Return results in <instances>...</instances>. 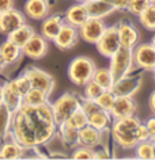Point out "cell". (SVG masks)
I'll use <instances>...</instances> for the list:
<instances>
[{
  "label": "cell",
  "instance_id": "6da1fadb",
  "mask_svg": "<svg viewBox=\"0 0 155 160\" xmlns=\"http://www.w3.org/2000/svg\"><path fill=\"white\" fill-rule=\"evenodd\" d=\"M57 128L49 102L41 106L22 105L13 113L10 136L25 149H35L56 137Z\"/></svg>",
  "mask_w": 155,
  "mask_h": 160
},
{
  "label": "cell",
  "instance_id": "7a4b0ae2",
  "mask_svg": "<svg viewBox=\"0 0 155 160\" xmlns=\"http://www.w3.org/2000/svg\"><path fill=\"white\" fill-rule=\"evenodd\" d=\"M140 119L136 115L113 119L110 132H112V137L114 142L121 149H135V147L140 141L139 140V126H140Z\"/></svg>",
  "mask_w": 155,
  "mask_h": 160
},
{
  "label": "cell",
  "instance_id": "3957f363",
  "mask_svg": "<svg viewBox=\"0 0 155 160\" xmlns=\"http://www.w3.org/2000/svg\"><path fill=\"white\" fill-rule=\"evenodd\" d=\"M97 69L94 61L86 56H79L75 57L68 65V78L70 80L78 87H83L85 84L93 80L94 72Z\"/></svg>",
  "mask_w": 155,
  "mask_h": 160
},
{
  "label": "cell",
  "instance_id": "277c9868",
  "mask_svg": "<svg viewBox=\"0 0 155 160\" xmlns=\"http://www.w3.org/2000/svg\"><path fill=\"white\" fill-rule=\"evenodd\" d=\"M80 103H82V99L74 92H64L53 103H50L54 121L57 122V125L65 122L67 118L76 109L80 107Z\"/></svg>",
  "mask_w": 155,
  "mask_h": 160
},
{
  "label": "cell",
  "instance_id": "5b68a950",
  "mask_svg": "<svg viewBox=\"0 0 155 160\" xmlns=\"http://www.w3.org/2000/svg\"><path fill=\"white\" fill-rule=\"evenodd\" d=\"M135 62H133V49L120 46L116 53L110 57V65L109 69L112 72L114 80L121 78L124 75H128L133 71Z\"/></svg>",
  "mask_w": 155,
  "mask_h": 160
},
{
  "label": "cell",
  "instance_id": "8992f818",
  "mask_svg": "<svg viewBox=\"0 0 155 160\" xmlns=\"http://www.w3.org/2000/svg\"><path fill=\"white\" fill-rule=\"evenodd\" d=\"M142 87V73H128L114 80L112 91L116 97H133Z\"/></svg>",
  "mask_w": 155,
  "mask_h": 160
},
{
  "label": "cell",
  "instance_id": "52a82bcc",
  "mask_svg": "<svg viewBox=\"0 0 155 160\" xmlns=\"http://www.w3.org/2000/svg\"><path fill=\"white\" fill-rule=\"evenodd\" d=\"M135 67L143 71L155 69V46L152 43H137L133 48Z\"/></svg>",
  "mask_w": 155,
  "mask_h": 160
},
{
  "label": "cell",
  "instance_id": "ba28073f",
  "mask_svg": "<svg viewBox=\"0 0 155 160\" xmlns=\"http://www.w3.org/2000/svg\"><path fill=\"white\" fill-rule=\"evenodd\" d=\"M97 45L98 52L103 57L110 58L116 52L120 49V39H118V31H117V25L106 27V30L103 31L101 38L98 39Z\"/></svg>",
  "mask_w": 155,
  "mask_h": 160
},
{
  "label": "cell",
  "instance_id": "9c48e42d",
  "mask_svg": "<svg viewBox=\"0 0 155 160\" xmlns=\"http://www.w3.org/2000/svg\"><path fill=\"white\" fill-rule=\"evenodd\" d=\"M106 23L103 19L98 18H89L83 25L79 27V38L87 43H97L101 38L103 31L106 30Z\"/></svg>",
  "mask_w": 155,
  "mask_h": 160
},
{
  "label": "cell",
  "instance_id": "30bf717a",
  "mask_svg": "<svg viewBox=\"0 0 155 160\" xmlns=\"http://www.w3.org/2000/svg\"><path fill=\"white\" fill-rule=\"evenodd\" d=\"M23 73L29 78L30 83H31V87L45 91V92L50 97V94L53 92V88H54L53 76L49 75L45 71L39 69V68H37V67H29Z\"/></svg>",
  "mask_w": 155,
  "mask_h": 160
},
{
  "label": "cell",
  "instance_id": "8fae6325",
  "mask_svg": "<svg viewBox=\"0 0 155 160\" xmlns=\"http://www.w3.org/2000/svg\"><path fill=\"white\" fill-rule=\"evenodd\" d=\"M78 39H79V30L76 27L68 25V23H64L60 31H59V34L54 37L53 42L56 48H59L60 50H70L76 46Z\"/></svg>",
  "mask_w": 155,
  "mask_h": 160
},
{
  "label": "cell",
  "instance_id": "7c38bea8",
  "mask_svg": "<svg viewBox=\"0 0 155 160\" xmlns=\"http://www.w3.org/2000/svg\"><path fill=\"white\" fill-rule=\"evenodd\" d=\"M22 53L31 60H41L48 53V39L41 34H34L26 45L22 48Z\"/></svg>",
  "mask_w": 155,
  "mask_h": 160
},
{
  "label": "cell",
  "instance_id": "4fadbf2b",
  "mask_svg": "<svg viewBox=\"0 0 155 160\" xmlns=\"http://www.w3.org/2000/svg\"><path fill=\"white\" fill-rule=\"evenodd\" d=\"M25 22V17L21 11L11 8L0 14V33L8 35L14 30H17L19 26H22Z\"/></svg>",
  "mask_w": 155,
  "mask_h": 160
},
{
  "label": "cell",
  "instance_id": "5bb4252c",
  "mask_svg": "<svg viewBox=\"0 0 155 160\" xmlns=\"http://www.w3.org/2000/svg\"><path fill=\"white\" fill-rule=\"evenodd\" d=\"M136 110H137V105L132 97H116V101H114V105L112 110H110V114H112L113 119H118V118L135 115Z\"/></svg>",
  "mask_w": 155,
  "mask_h": 160
},
{
  "label": "cell",
  "instance_id": "9a60e30c",
  "mask_svg": "<svg viewBox=\"0 0 155 160\" xmlns=\"http://www.w3.org/2000/svg\"><path fill=\"white\" fill-rule=\"evenodd\" d=\"M117 31H118V39H120V45L122 48H128V49H133L139 43L140 39V33L137 29L131 23L122 22L117 25Z\"/></svg>",
  "mask_w": 155,
  "mask_h": 160
},
{
  "label": "cell",
  "instance_id": "2e32d148",
  "mask_svg": "<svg viewBox=\"0 0 155 160\" xmlns=\"http://www.w3.org/2000/svg\"><path fill=\"white\" fill-rule=\"evenodd\" d=\"M23 11L27 18L33 21H42L49 15L50 6L48 0H26Z\"/></svg>",
  "mask_w": 155,
  "mask_h": 160
},
{
  "label": "cell",
  "instance_id": "e0dca14e",
  "mask_svg": "<svg viewBox=\"0 0 155 160\" xmlns=\"http://www.w3.org/2000/svg\"><path fill=\"white\" fill-rule=\"evenodd\" d=\"M3 103L13 111H17L23 105V97L17 88L14 80L3 84Z\"/></svg>",
  "mask_w": 155,
  "mask_h": 160
},
{
  "label": "cell",
  "instance_id": "ac0fdd59",
  "mask_svg": "<svg viewBox=\"0 0 155 160\" xmlns=\"http://www.w3.org/2000/svg\"><path fill=\"white\" fill-rule=\"evenodd\" d=\"M89 18L90 17H89V12H87V10H86L85 3L78 2L76 4H72L68 10H67V12L64 15V22L68 23L71 26H74V27H76V29H79Z\"/></svg>",
  "mask_w": 155,
  "mask_h": 160
},
{
  "label": "cell",
  "instance_id": "d6986e66",
  "mask_svg": "<svg viewBox=\"0 0 155 160\" xmlns=\"http://www.w3.org/2000/svg\"><path fill=\"white\" fill-rule=\"evenodd\" d=\"M64 23H65L64 18L59 14L52 15V17H46L45 19H42V23H41V35L44 38H46L48 41H53Z\"/></svg>",
  "mask_w": 155,
  "mask_h": 160
},
{
  "label": "cell",
  "instance_id": "ffe728a7",
  "mask_svg": "<svg viewBox=\"0 0 155 160\" xmlns=\"http://www.w3.org/2000/svg\"><path fill=\"white\" fill-rule=\"evenodd\" d=\"M85 6L90 18L103 19L112 14L113 11H116L114 7L110 3L105 2V0H86Z\"/></svg>",
  "mask_w": 155,
  "mask_h": 160
},
{
  "label": "cell",
  "instance_id": "44dd1931",
  "mask_svg": "<svg viewBox=\"0 0 155 160\" xmlns=\"http://www.w3.org/2000/svg\"><path fill=\"white\" fill-rule=\"evenodd\" d=\"M89 117V125L94 126L95 129H98L99 132H106L112 128V123H113V117L110 114V111H106L98 107L95 111H93Z\"/></svg>",
  "mask_w": 155,
  "mask_h": 160
},
{
  "label": "cell",
  "instance_id": "7402d4cb",
  "mask_svg": "<svg viewBox=\"0 0 155 160\" xmlns=\"http://www.w3.org/2000/svg\"><path fill=\"white\" fill-rule=\"evenodd\" d=\"M101 138H102V132H99L91 125H87L79 130L78 144L89 148H97L101 144Z\"/></svg>",
  "mask_w": 155,
  "mask_h": 160
},
{
  "label": "cell",
  "instance_id": "603a6c76",
  "mask_svg": "<svg viewBox=\"0 0 155 160\" xmlns=\"http://www.w3.org/2000/svg\"><path fill=\"white\" fill-rule=\"evenodd\" d=\"M0 52H2V56H3V58H4L7 65L15 64L19 58H21V56L23 54L22 48L18 46L17 43H14L13 41H10V39H6V41L2 43Z\"/></svg>",
  "mask_w": 155,
  "mask_h": 160
},
{
  "label": "cell",
  "instance_id": "cb8c5ba5",
  "mask_svg": "<svg viewBox=\"0 0 155 160\" xmlns=\"http://www.w3.org/2000/svg\"><path fill=\"white\" fill-rule=\"evenodd\" d=\"M23 148L18 141L11 137V140H4L0 147V158L2 159H19L23 156Z\"/></svg>",
  "mask_w": 155,
  "mask_h": 160
},
{
  "label": "cell",
  "instance_id": "d4e9b609",
  "mask_svg": "<svg viewBox=\"0 0 155 160\" xmlns=\"http://www.w3.org/2000/svg\"><path fill=\"white\" fill-rule=\"evenodd\" d=\"M34 34H35V31H34L33 27H31L30 25L23 23V25L19 26L17 30H14L11 34L7 35V39H10V41H13L14 43H17L18 46L23 48L26 45V42L29 41Z\"/></svg>",
  "mask_w": 155,
  "mask_h": 160
},
{
  "label": "cell",
  "instance_id": "484cf974",
  "mask_svg": "<svg viewBox=\"0 0 155 160\" xmlns=\"http://www.w3.org/2000/svg\"><path fill=\"white\" fill-rule=\"evenodd\" d=\"M11 119H13V111L4 103H2L0 105V142L7 140L11 134Z\"/></svg>",
  "mask_w": 155,
  "mask_h": 160
},
{
  "label": "cell",
  "instance_id": "4316f807",
  "mask_svg": "<svg viewBox=\"0 0 155 160\" xmlns=\"http://www.w3.org/2000/svg\"><path fill=\"white\" fill-rule=\"evenodd\" d=\"M57 134L60 136L61 141L64 145L68 147H75L79 145L78 144V138H79V130H75L74 128L68 126L65 122H63L59 125L57 128Z\"/></svg>",
  "mask_w": 155,
  "mask_h": 160
},
{
  "label": "cell",
  "instance_id": "83f0119b",
  "mask_svg": "<svg viewBox=\"0 0 155 160\" xmlns=\"http://www.w3.org/2000/svg\"><path fill=\"white\" fill-rule=\"evenodd\" d=\"M49 102V95L45 91L39 90V88H31L27 91V94L23 97V105H29V106H41L44 103Z\"/></svg>",
  "mask_w": 155,
  "mask_h": 160
},
{
  "label": "cell",
  "instance_id": "f1b7e54d",
  "mask_svg": "<svg viewBox=\"0 0 155 160\" xmlns=\"http://www.w3.org/2000/svg\"><path fill=\"white\" fill-rule=\"evenodd\" d=\"M93 80L97 84H99L103 90H112V87L114 84V78L110 72L109 68H97L94 72Z\"/></svg>",
  "mask_w": 155,
  "mask_h": 160
},
{
  "label": "cell",
  "instance_id": "f546056e",
  "mask_svg": "<svg viewBox=\"0 0 155 160\" xmlns=\"http://www.w3.org/2000/svg\"><path fill=\"white\" fill-rule=\"evenodd\" d=\"M65 123L68 126L74 128L75 130H80L85 126L89 125V117H87V114L79 107V109H76L68 118H67Z\"/></svg>",
  "mask_w": 155,
  "mask_h": 160
},
{
  "label": "cell",
  "instance_id": "4dcf8cb0",
  "mask_svg": "<svg viewBox=\"0 0 155 160\" xmlns=\"http://www.w3.org/2000/svg\"><path fill=\"white\" fill-rule=\"evenodd\" d=\"M139 22L144 29L150 31H155V4H151L139 15Z\"/></svg>",
  "mask_w": 155,
  "mask_h": 160
},
{
  "label": "cell",
  "instance_id": "1f68e13d",
  "mask_svg": "<svg viewBox=\"0 0 155 160\" xmlns=\"http://www.w3.org/2000/svg\"><path fill=\"white\" fill-rule=\"evenodd\" d=\"M135 156L139 159H155L152 140L150 138L137 142V145L135 147Z\"/></svg>",
  "mask_w": 155,
  "mask_h": 160
},
{
  "label": "cell",
  "instance_id": "d6a6232c",
  "mask_svg": "<svg viewBox=\"0 0 155 160\" xmlns=\"http://www.w3.org/2000/svg\"><path fill=\"white\" fill-rule=\"evenodd\" d=\"M114 101H116V94H114L112 90H103L101 95L95 99V103H97L101 109L110 111L114 105Z\"/></svg>",
  "mask_w": 155,
  "mask_h": 160
},
{
  "label": "cell",
  "instance_id": "836d02e7",
  "mask_svg": "<svg viewBox=\"0 0 155 160\" xmlns=\"http://www.w3.org/2000/svg\"><path fill=\"white\" fill-rule=\"evenodd\" d=\"M103 91V88L99 84L94 82V80H90L87 84L83 86V98L85 99H90V101H95L101 92Z\"/></svg>",
  "mask_w": 155,
  "mask_h": 160
},
{
  "label": "cell",
  "instance_id": "e575fe53",
  "mask_svg": "<svg viewBox=\"0 0 155 160\" xmlns=\"http://www.w3.org/2000/svg\"><path fill=\"white\" fill-rule=\"evenodd\" d=\"M150 4H151L150 0H129V4H128L127 11L131 12L132 15H137L139 17Z\"/></svg>",
  "mask_w": 155,
  "mask_h": 160
},
{
  "label": "cell",
  "instance_id": "d590c367",
  "mask_svg": "<svg viewBox=\"0 0 155 160\" xmlns=\"http://www.w3.org/2000/svg\"><path fill=\"white\" fill-rule=\"evenodd\" d=\"M14 82H15V84H17V88H18L19 92H21L22 97H25V95L27 94V91L31 88V83H30L29 78H27L25 73L18 76L17 79H14Z\"/></svg>",
  "mask_w": 155,
  "mask_h": 160
},
{
  "label": "cell",
  "instance_id": "8d00e7d4",
  "mask_svg": "<svg viewBox=\"0 0 155 160\" xmlns=\"http://www.w3.org/2000/svg\"><path fill=\"white\" fill-rule=\"evenodd\" d=\"M71 158L72 159H94V148L80 145L79 148H75Z\"/></svg>",
  "mask_w": 155,
  "mask_h": 160
},
{
  "label": "cell",
  "instance_id": "74e56055",
  "mask_svg": "<svg viewBox=\"0 0 155 160\" xmlns=\"http://www.w3.org/2000/svg\"><path fill=\"white\" fill-rule=\"evenodd\" d=\"M98 105L95 103V101H90V99H85L83 98V101H82V103H80V109L85 111V113L87 114V115H90L93 111H95L98 109Z\"/></svg>",
  "mask_w": 155,
  "mask_h": 160
},
{
  "label": "cell",
  "instance_id": "f35d334b",
  "mask_svg": "<svg viewBox=\"0 0 155 160\" xmlns=\"http://www.w3.org/2000/svg\"><path fill=\"white\" fill-rule=\"evenodd\" d=\"M144 125L147 128V130L150 132V136H151V138L155 136V115H152V117H150L147 121L144 122Z\"/></svg>",
  "mask_w": 155,
  "mask_h": 160
},
{
  "label": "cell",
  "instance_id": "ab89813d",
  "mask_svg": "<svg viewBox=\"0 0 155 160\" xmlns=\"http://www.w3.org/2000/svg\"><path fill=\"white\" fill-rule=\"evenodd\" d=\"M128 4H129V0H113L112 3L114 10H121V11H125L128 8Z\"/></svg>",
  "mask_w": 155,
  "mask_h": 160
},
{
  "label": "cell",
  "instance_id": "60d3db41",
  "mask_svg": "<svg viewBox=\"0 0 155 160\" xmlns=\"http://www.w3.org/2000/svg\"><path fill=\"white\" fill-rule=\"evenodd\" d=\"M14 8V0H0V14Z\"/></svg>",
  "mask_w": 155,
  "mask_h": 160
},
{
  "label": "cell",
  "instance_id": "b9f144b4",
  "mask_svg": "<svg viewBox=\"0 0 155 160\" xmlns=\"http://www.w3.org/2000/svg\"><path fill=\"white\" fill-rule=\"evenodd\" d=\"M109 153L105 148H99V149H94V159H108Z\"/></svg>",
  "mask_w": 155,
  "mask_h": 160
},
{
  "label": "cell",
  "instance_id": "7bdbcfd3",
  "mask_svg": "<svg viewBox=\"0 0 155 160\" xmlns=\"http://www.w3.org/2000/svg\"><path fill=\"white\" fill-rule=\"evenodd\" d=\"M148 106H150V110L151 113H152L155 115V90L151 92L150 95V99H148Z\"/></svg>",
  "mask_w": 155,
  "mask_h": 160
},
{
  "label": "cell",
  "instance_id": "ee69618b",
  "mask_svg": "<svg viewBox=\"0 0 155 160\" xmlns=\"http://www.w3.org/2000/svg\"><path fill=\"white\" fill-rule=\"evenodd\" d=\"M6 65H7V64H6L4 58H3V56H2V52H0V68H2V69H3V68H4Z\"/></svg>",
  "mask_w": 155,
  "mask_h": 160
},
{
  "label": "cell",
  "instance_id": "f6af8a7d",
  "mask_svg": "<svg viewBox=\"0 0 155 160\" xmlns=\"http://www.w3.org/2000/svg\"><path fill=\"white\" fill-rule=\"evenodd\" d=\"M3 103V86H0V105Z\"/></svg>",
  "mask_w": 155,
  "mask_h": 160
},
{
  "label": "cell",
  "instance_id": "bcb514c9",
  "mask_svg": "<svg viewBox=\"0 0 155 160\" xmlns=\"http://www.w3.org/2000/svg\"><path fill=\"white\" fill-rule=\"evenodd\" d=\"M151 43H152V45L155 46V34H154V37H152V38H151Z\"/></svg>",
  "mask_w": 155,
  "mask_h": 160
},
{
  "label": "cell",
  "instance_id": "7dc6e473",
  "mask_svg": "<svg viewBox=\"0 0 155 160\" xmlns=\"http://www.w3.org/2000/svg\"><path fill=\"white\" fill-rule=\"evenodd\" d=\"M151 140H152V142L155 144V136H154V137H152V138H151Z\"/></svg>",
  "mask_w": 155,
  "mask_h": 160
},
{
  "label": "cell",
  "instance_id": "c3c4849f",
  "mask_svg": "<svg viewBox=\"0 0 155 160\" xmlns=\"http://www.w3.org/2000/svg\"><path fill=\"white\" fill-rule=\"evenodd\" d=\"M76 2H82V3H85V2H86V0H76Z\"/></svg>",
  "mask_w": 155,
  "mask_h": 160
},
{
  "label": "cell",
  "instance_id": "681fc988",
  "mask_svg": "<svg viewBox=\"0 0 155 160\" xmlns=\"http://www.w3.org/2000/svg\"><path fill=\"white\" fill-rule=\"evenodd\" d=\"M150 2H151V3H154V4H155V0H150Z\"/></svg>",
  "mask_w": 155,
  "mask_h": 160
},
{
  "label": "cell",
  "instance_id": "f907efd6",
  "mask_svg": "<svg viewBox=\"0 0 155 160\" xmlns=\"http://www.w3.org/2000/svg\"><path fill=\"white\" fill-rule=\"evenodd\" d=\"M152 72H154V80H155V69H154V71H152Z\"/></svg>",
  "mask_w": 155,
  "mask_h": 160
},
{
  "label": "cell",
  "instance_id": "816d5d0a",
  "mask_svg": "<svg viewBox=\"0 0 155 160\" xmlns=\"http://www.w3.org/2000/svg\"><path fill=\"white\" fill-rule=\"evenodd\" d=\"M154 153H155V144H154Z\"/></svg>",
  "mask_w": 155,
  "mask_h": 160
},
{
  "label": "cell",
  "instance_id": "f5cc1de1",
  "mask_svg": "<svg viewBox=\"0 0 155 160\" xmlns=\"http://www.w3.org/2000/svg\"><path fill=\"white\" fill-rule=\"evenodd\" d=\"M0 69H2V68H0Z\"/></svg>",
  "mask_w": 155,
  "mask_h": 160
}]
</instances>
